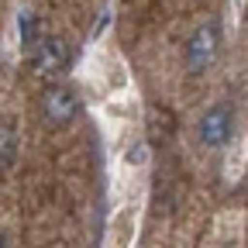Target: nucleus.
Returning a JSON list of instances; mask_svg holds the SVG:
<instances>
[{
    "label": "nucleus",
    "instance_id": "obj_1",
    "mask_svg": "<svg viewBox=\"0 0 248 248\" xmlns=\"http://www.w3.org/2000/svg\"><path fill=\"white\" fill-rule=\"evenodd\" d=\"M221 42H224L221 17H210V21L197 24L193 35L186 38V48H183L186 73H190V76H203L214 62H217V55H221Z\"/></svg>",
    "mask_w": 248,
    "mask_h": 248
},
{
    "label": "nucleus",
    "instance_id": "obj_2",
    "mask_svg": "<svg viewBox=\"0 0 248 248\" xmlns=\"http://www.w3.org/2000/svg\"><path fill=\"white\" fill-rule=\"evenodd\" d=\"M231 135H234V107L228 100L210 104L197 121V141L214 152V148H224L231 141Z\"/></svg>",
    "mask_w": 248,
    "mask_h": 248
},
{
    "label": "nucleus",
    "instance_id": "obj_3",
    "mask_svg": "<svg viewBox=\"0 0 248 248\" xmlns=\"http://www.w3.org/2000/svg\"><path fill=\"white\" fill-rule=\"evenodd\" d=\"M83 104H79V90L69 83H52L42 93V117L52 124V128H66L79 117Z\"/></svg>",
    "mask_w": 248,
    "mask_h": 248
},
{
    "label": "nucleus",
    "instance_id": "obj_4",
    "mask_svg": "<svg viewBox=\"0 0 248 248\" xmlns=\"http://www.w3.org/2000/svg\"><path fill=\"white\" fill-rule=\"evenodd\" d=\"M69 59H73V52H69L66 38L48 35V38H38L35 45H31V69H35L38 76H59V73H66L69 69Z\"/></svg>",
    "mask_w": 248,
    "mask_h": 248
},
{
    "label": "nucleus",
    "instance_id": "obj_5",
    "mask_svg": "<svg viewBox=\"0 0 248 248\" xmlns=\"http://www.w3.org/2000/svg\"><path fill=\"white\" fill-rule=\"evenodd\" d=\"M17 159V131L7 117H0V169H7Z\"/></svg>",
    "mask_w": 248,
    "mask_h": 248
},
{
    "label": "nucleus",
    "instance_id": "obj_6",
    "mask_svg": "<svg viewBox=\"0 0 248 248\" xmlns=\"http://www.w3.org/2000/svg\"><path fill=\"white\" fill-rule=\"evenodd\" d=\"M0 248H7V238H4V234H0Z\"/></svg>",
    "mask_w": 248,
    "mask_h": 248
}]
</instances>
